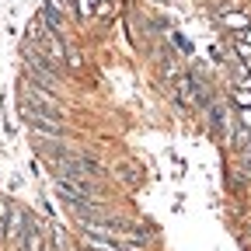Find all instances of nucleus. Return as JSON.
Returning <instances> with one entry per match:
<instances>
[{
  "instance_id": "nucleus-3",
  "label": "nucleus",
  "mask_w": 251,
  "mask_h": 251,
  "mask_svg": "<svg viewBox=\"0 0 251 251\" xmlns=\"http://www.w3.org/2000/svg\"><path fill=\"white\" fill-rule=\"evenodd\" d=\"M46 52H49V59L56 63V67H59L63 59H67V49H63V42H59L56 35H46Z\"/></svg>"
},
{
  "instance_id": "nucleus-2",
  "label": "nucleus",
  "mask_w": 251,
  "mask_h": 251,
  "mask_svg": "<svg viewBox=\"0 0 251 251\" xmlns=\"http://www.w3.org/2000/svg\"><path fill=\"white\" fill-rule=\"evenodd\" d=\"M224 25L230 28V31H244L251 28V14H244V11H224Z\"/></svg>"
},
{
  "instance_id": "nucleus-1",
  "label": "nucleus",
  "mask_w": 251,
  "mask_h": 251,
  "mask_svg": "<svg viewBox=\"0 0 251 251\" xmlns=\"http://www.w3.org/2000/svg\"><path fill=\"white\" fill-rule=\"evenodd\" d=\"M25 230H28V216H25V209H18V206H11V216H7V241L11 244H18V241H25Z\"/></svg>"
},
{
  "instance_id": "nucleus-6",
  "label": "nucleus",
  "mask_w": 251,
  "mask_h": 251,
  "mask_svg": "<svg viewBox=\"0 0 251 251\" xmlns=\"http://www.w3.org/2000/svg\"><path fill=\"white\" fill-rule=\"evenodd\" d=\"M7 216H11V202H7L4 196H0V237L7 234Z\"/></svg>"
},
{
  "instance_id": "nucleus-8",
  "label": "nucleus",
  "mask_w": 251,
  "mask_h": 251,
  "mask_svg": "<svg viewBox=\"0 0 251 251\" xmlns=\"http://www.w3.org/2000/svg\"><path fill=\"white\" fill-rule=\"evenodd\" d=\"M241 126H244V129H251V108H241Z\"/></svg>"
},
{
  "instance_id": "nucleus-9",
  "label": "nucleus",
  "mask_w": 251,
  "mask_h": 251,
  "mask_svg": "<svg viewBox=\"0 0 251 251\" xmlns=\"http://www.w3.org/2000/svg\"><path fill=\"white\" fill-rule=\"evenodd\" d=\"M67 7H70V0H67Z\"/></svg>"
},
{
  "instance_id": "nucleus-5",
  "label": "nucleus",
  "mask_w": 251,
  "mask_h": 251,
  "mask_svg": "<svg viewBox=\"0 0 251 251\" xmlns=\"http://www.w3.org/2000/svg\"><path fill=\"white\" fill-rule=\"evenodd\" d=\"M98 4H101V0H77V14L87 21V18H94V14H98Z\"/></svg>"
},
{
  "instance_id": "nucleus-7",
  "label": "nucleus",
  "mask_w": 251,
  "mask_h": 251,
  "mask_svg": "<svg viewBox=\"0 0 251 251\" xmlns=\"http://www.w3.org/2000/svg\"><path fill=\"white\" fill-rule=\"evenodd\" d=\"M178 98L192 105V80H188V77H181V80H178Z\"/></svg>"
},
{
  "instance_id": "nucleus-4",
  "label": "nucleus",
  "mask_w": 251,
  "mask_h": 251,
  "mask_svg": "<svg viewBox=\"0 0 251 251\" xmlns=\"http://www.w3.org/2000/svg\"><path fill=\"white\" fill-rule=\"evenodd\" d=\"M234 101H237V108H251V77L234 87Z\"/></svg>"
}]
</instances>
